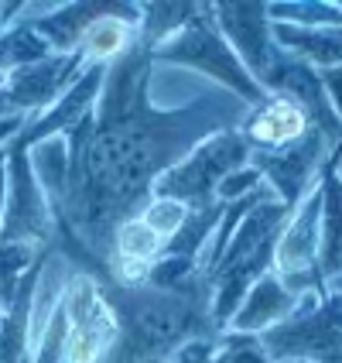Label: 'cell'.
I'll list each match as a JSON object with an SVG mask.
<instances>
[{"label":"cell","instance_id":"1","mask_svg":"<svg viewBox=\"0 0 342 363\" xmlns=\"http://www.w3.org/2000/svg\"><path fill=\"white\" fill-rule=\"evenodd\" d=\"M151 59L175 62V65H192L205 72L209 79L222 82L233 96L246 106H257L267 100L257 79L243 69V62L236 59V52L229 48V41L222 38V31L216 28L212 18V4L209 7H195V14L181 24L178 31L168 41H161L158 48H151Z\"/></svg>","mask_w":342,"mask_h":363},{"label":"cell","instance_id":"2","mask_svg":"<svg viewBox=\"0 0 342 363\" xmlns=\"http://www.w3.org/2000/svg\"><path fill=\"white\" fill-rule=\"evenodd\" d=\"M250 164V144L243 141L240 127L220 130L212 138H205L199 147H192L178 164H171L161 179L154 182L151 196L175 199L188 206L192 213L216 206V189L226 175H233L236 168Z\"/></svg>","mask_w":342,"mask_h":363},{"label":"cell","instance_id":"3","mask_svg":"<svg viewBox=\"0 0 342 363\" xmlns=\"http://www.w3.org/2000/svg\"><path fill=\"white\" fill-rule=\"evenodd\" d=\"M257 340L270 363H342V295H302L298 312Z\"/></svg>","mask_w":342,"mask_h":363},{"label":"cell","instance_id":"4","mask_svg":"<svg viewBox=\"0 0 342 363\" xmlns=\"http://www.w3.org/2000/svg\"><path fill=\"white\" fill-rule=\"evenodd\" d=\"M55 216L31 172L28 147L18 141L7 144V206L0 220V243H35L45 247L52 240Z\"/></svg>","mask_w":342,"mask_h":363},{"label":"cell","instance_id":"5","mask_svg":"<svg viewBox=\"0 0 342 363\" xmlns=\"http://www.w3.org/2000/svg\"><path fill=\"white\" fill-rule=\"evenodd\" d=\"M329 151H332V144L312 127L302 141L287 144L281 151H250V164L263 175L270 192L287 209H295L315 189V175H322Z\"/></svg>","mask_w":342,"mask_h":363},{"label":"cell","instance_id":"6","mask_svg":"<svg viewBox=\"0 0 342 363\" xmlns=\"http://www.w3.org/2000/svg\"><path fill=\"white\" fill-rule=\"evenodd\" d=\"M212 18L222 38L236 52V59L243 62V69L263 89V79L270 76L274 62L281 59V45L270 35L267 4H212Z\"/></svg>","mask_w":342,"mask_h":363},{"label":"cell","instance_id":"7","mask_svg":"<svg viewBox=\"0 0 342 363\" xmlns=\"http://www.w3.org/2000/svg\"><path fill=\"white\" fill-rule=\"evenodd\" d=\"M82 72V55H48L35 65H21L4 72V96L11 113L28 117V110H48Z\"/></svg>","mask_w":342,"mask_h":363},{"label":"cell","instance_id":"8","mask_svg":"<svg viewBox=\"0 0 342 363\" xmlns=\"http://www.w3.org/2000/svg\"><path fill=\"white\" fill-rule=\"evenodd\" d=\"M312 130V121L291 96L267 93V100L253 106V113H246L240 121L243 141L250 144V151H281L287 144L302 141Z\"/></svg>","mask_w":342,"mask_h":363},{"label":"cell","instance_id":"9","mask_svg":"<svg viewBox=\"0 0 342 363\" xmlns=\"http://www.w3.org/2000/svg\"><path fill=\"white\" fill-rule=\"evenodd\" d=\"M312 295V291H308ZM302 305V295H291L281 284V278L274 271H267L261 281L246 291L243 305L236 308V315L229 319L226 333H236V336H261L274 325L287 323Z\"/></svg>","mask_w":342,"mask_h":363},{"label":"cell","instance_id":"10","mask_svg":"<svg viewBox=\"0 0 342 363\" xmlns=\"http://www.w3.org/2000/svg\"><path fill=\"white\" fill-rule=\"evenodd\" d=\"M342 155H332L322 168V230H319V274L332 284L342 274Z\"/></svg>","mask_w":342,"mask_h":363},{"label":"cell","instance_id":"11","mask_svg":"<svg viewBox=\"0 0 342 363\" xmlns=\"http://www.w3.org/2000/svg\"><path fill=\"white\" fill-rule=\"evenodd\" d=\"M270 35L287 55L302 59L315 72L342 69V24L332 28H291V24H270Z\"/></svg>","mask_w":342,"mask_h":363},{"label":"cell","instance_id":"12","mask_svg":"<svg viewBox=\"0 0 342 363\" xmlns=\"http://www.w3.org/2000/svg\"><path fill=\"white\" fill-rule=\"evenodd\" d=\"M141 28V7L130 14H110V18L93 21L79 41L82 65H110L123 52L134 48V31Z\"/></svg>","mask_w":342,"mask_h":363},{"label":"cell","instance_id":"13","mask_svg":"<svg viewBox=\"0 0 342 363\" xmlns=\"http://www.w3.org/2000/svg\"><path fill=\"white\" fill-rule=\"evenodd\" d=\"M28 158H31V172H35L48 206H52V216H55L62 199H65V185H69V147H65V138H48V141L28 147Z\"/></svg>","mask_w":342,"mask_h":363},{"label":"cell","instance_id":"14","mask_svg":"<svg viewBox=\"0 0 342 363\" xmlns=\"http://www.w3.org/2000/svg\"><path fill=\"white\" fill-rule=\"evenodd\" d=\"M48 55H52V48L31 28V21L18 18V24H11L0 35V76L11 72V69H21V65H35V62L48 59Z\"/></svg>","mask_w":342,"mask_h":363},{"label":"cell","instance_id":"15","mask_svg":"<svg viewBox=\"0 0 342 363\" xmlns=\"http://www.w3.org/2000/svg\"><path fill=\"white\" fill-rule=\"evenodd\" d=\"M164 254V240L141 220V216H130L117 226L113 233V257L117 261H130V264H154L161 261Z\"/></svg>","mask_w":342,"mask_h":363},{"label":"cell","instance_id":"16","mask_svg":"<svg viewBox=\"0 0 342 363\" xmlns=\"http://www.w3.org/2000/svg\"><path fill=\"white\" fill-rule=\"evenodd\" d=\"M270 24H291V28H332L342 24L339 4H267Z\"/></svg>","mask_w":342,"mask_h":363},{"label":"cell","instance_id":"17","mask_svg":"<svg viewBox=\"0 0 342 363\" xmlns=\"http://www.w3.org/2000/svg\"><path fill=\"white\" fill-rule=\"evenodd\" d=\"M188 213H192V209H188V206H181V202L161 199V196H151V199H147V206H144L137 216H141V220L147 223V226H151V230H154L164 243H168L181 230V223L188 220Z\"/></svg>","mask_w":342,"mask_h":363},{"label":"cell","instance_id":"18","mask_svg":"<svg viewBox=\"0 0 342 363\" xmlns=\"http://www.w3.org/2000/svg\"><path fill=\"white\" fill-rule=\"evenodd\" d=\"M209 363H270L263 353L257 336H236V333H222L220 336V353Z\"/></svg>","mask_w":342,"mask_h":363},{"label":"cell","instance_id":"19","mask_svg":"<svg viewBox=\"0 0 342 363\" xmlns=\"http://www.w3.org/2000/svg\"><path fill=\"white\" fill-rule=\"evenodd\" d=\"M263 185V175L253 168V164H246V168H236L233 175H226V179L220 182V189H216V199L222 202V206H229V202L243 199V196H250L253 189H261Z\"/></svg>","mask_w":342,"mask_h":363},{"label":"cell","instance_id":"20","mask_svg":"<svg viewBox=\"0 0 342 363\" xmlns=\"http://www.w3.org/2000/svg\"><path fill=\"white\" fill-rule=\"evenodd\" d=\"M216 353H220V336H195L175 346L164 363H209Z\"/></svg>","mask_w":342,"mask_h":363},{"label":"cell","instance_id":"21","mask_svg":"<svg viewBox=\"0 0 342 363\" xmlns=\"http://www.w3.org/2000/svg\"><path fill=\"white\" fill-rule=\"evenodd\" d=\"M319 79H322L325 96H329V103H332V110H336V117L342 123V69H322Z\"/></svg>","mask_w":342,"mask_h":363},{"label":"cell","instance_id":"22","mask_svg":"<svg viewBox=\"0 0 342 363\" xmlns=\"http://www.w3.org/2000/svg\"><path fill=\"white\" fill-rule=\"evenodd\" d=\"M31 121V117H21V113H11V117H0V147H7V144L18 138L21 130H24V123Z\"/></svg>","mask_w":342,"mask_h":363},{"label":"cell","instance_id":"23","mask_svg":"<svg viewBox=\"0 0 342 363\" xmlns=\"http://www.w3.org/2000/svg\"><path fill=\"white\" fill-rule=\"evenodd\" d=\"M4 206H7V147H0V220H4Z\"/></svg>","mask_w":342,"mask_h":363},{"label":"cell","instance_id":"24","mask_svg":"<svg viewBox=\"0 0 342 363\" xmlns=\"http://www.w3.org/2000/svg\"><path fill=\"white\" fill-rule=\"evenodd\" d=\"M0 117H11V106H7V96H4V76H0Z\"/></svg>","mask_w":342,"mask_h":363},{"label":"cell","instance_id":"25","mask_svg":"<svg viewBox=\"0 0 342 363\" xmlns=\"http://www.w3.org/2000/svg\"><path fill=\"white\" fill-rule=\"evenodd\" d=\"M0 31H4V28H0Z\"/></svg>","mask_w":342,"mask_h":363},{"label":"cell","instance_id":"26","mask_svg":"<svg viewBox=\"0 0 342 363\" xmlns=\"http://www.w3.org/2000/svg\"><path fill=\"white\" fill-rule=\"evenodd\" d=\"M339 7H342V4H339Z\"/></svg>","mask_w":342,"mask_h":363}]
</instances>
